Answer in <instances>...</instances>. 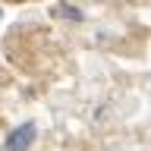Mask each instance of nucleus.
Returning <instances> with one entry per match:
<instances>
[{"label": "nucleus", "mask_w": 151, "mask_h": 151, "mask_svg": "<svg viewBox=\"0 0 151 151\" xmlns=\"http://www.w3.org/2000/svg\"><path fill=\"white\" fill-rule=\"evenodd\" d=\"M35 139H38V126L32 120H25L22 126H16V129L6 135L3 148H6V151H28L32 145H35Z\"/></svg>", "instance_id": "f257e3e1"}, {"label": "nucleus", "mask_w": 151, "mask_h": 151, "mask_svg": "<svg viewBox=\"0 0 151 151\" xmlns=\"http://www.w3.org/2000/svg\"><path fill=\"white\" fill-rule=\"evenodd\" d=\"M57 13H60V16H63V19H73V22H82V19H85V13H82V9L69 6V3H63V6L57 9Z\"/></svg>", "instance_id": "f03ea898"}, {"label": "nucleus", "mask_w": 151, "mask_h": 151, "mask_svg": "<svg viewBox=\"0 0 151 151\" xmlns=\"http://www.w3.org/2000/svg\"><path fill=\"white\" fill-rule=\"evenodd\" d=\"M0 13H3V9H0Z\"/></svg>", "instance_id": "7ed1b4c3"}]
</instances>
